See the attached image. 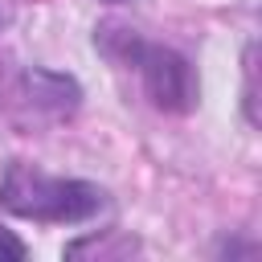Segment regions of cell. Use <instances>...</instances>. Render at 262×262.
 Returning <instances> with one entry per match:
<instances>
[{
    "label": "cell",
    "instance_id": "obj_4",
    "mask_svg": "<svg viewBox=\"0 0 262 262\" xmlns=\"http://www.w3.org/2000/svg\"><path fill=\"white\" fill-rule=\"evenodd\" d=\"M82 250H94L98 258H102V254H135V250H139V242H135V237H127V233H119V229H106L102 237L94 233V237H86V242L66 246V254H70V258H74V254H82Z\"/></svg>",
    "mask_w": 262,
    "mask_h": 262
},
{
    "label": "cell",
    "instance_id": "obj_7",
    "mask_svg": "<svg viewBox=\"0 0 262 262\" xmlns=\"http://www.w3.org/2000/svg\"><path fill=\"white\" fill-rule=\"evenodd\" d=\"M111 4H123V0H111Z\"/></svg>",
    "mask_w": 262,
    "mask_h": 262
},
{
    "label": "cell",
    "instance_id": "obj_6",
    "mask_svg": "<svg viewBox=\"0 0 262 262\" xmlns=\"http://www.w3.org/2000/svg\"><path fill=\"white\" fill-rule=\"evenodd\" d=\"M25 254H29V246H25L12 229H4V225H0V262H20Z\"/></svg>",
    "mask_w": 262,
    "mask_h": 262
},
{
    "label": "cell",
    "instance_id": "obj_1",
    "mask_svg": "<svg viewBox=\"0 0 262 262\" xmlns=\"http://www.w3.org/2000/svg\"><path fill=\"white\" fill-rule=\"evenodd\" d=\"M94 49L106 61L131 70L156 111H164V115L196 111L201 78H196V66L180 49H172L164 41H147L143 33H135L131 25H119V20H102L94 29Z\"/></svg>",
    "mask_w": 262,
    "mask_h": 262
},
{
    "label": "cell",
    "instance_id": "obj_3",
    "mask_svg": "<svg viewBox=\"0 0 262 262\" xmlns=\"http://www.w3.org/2000/svg\"><path fill=\"white\" fill-rule=\"evenodd\" d=\"M20 98L29 111H37L45 119H70L82 106V86L74 74H61L49 66H29L20 74Z\"/></svg>",
    "mask_w": 262,
    "mask_h": 262
},
{
    "label": "cell",
    "instance_id": "obj_5",
    "mask_svg": "<svg viewBox=\"0 0 262 262\" xmlns=\"http://www.w3.org/2000/svg\"><path fill=\"white\" fill-rule=\"evenodd\" d=\"M242 66H246V94H242L246 123H250V127H258V111H254V106H258V98H254V70H258V66H254V41L246 45V57H242Z\"/></svg>",
    "mask_w": 262,
    "mask_h": 262
},
{
    "label": "cell",
    "instance_id": "obj_2",
    "mask_svg": "<svg viewBox=\"0 0 262 262\" xmlns=\"http://www.w3.org/2000/svg\"><path fill=\"white\" fill-rule=\"evenodd\" d=\"M111 205V192L94 180L53 176L29 160H8L0 172V209L37 225H86Z\"/></svg>",
    "mask_w": 262,
    "mask_h": 262
}]
</instances>
